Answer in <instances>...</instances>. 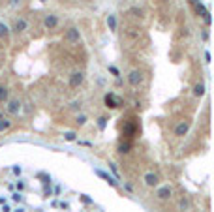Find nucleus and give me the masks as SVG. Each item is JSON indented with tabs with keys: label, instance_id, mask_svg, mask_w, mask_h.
<instances>
[{
	"label": "nucleus",
	"instance_id": "nucleus-10",
	"mask_svg": "<svg viewBox=\"0 0 214 212\" xmlns=\"http://www.w3.org/2000/svg\"><path fill=\"white\" fill-rule=\"evenodd\" d=\"M19 111H21L19 100H11V101L8 103V113H9V115H19Z\"/></svg>",
	"mask_w": 214,
	"mask_h": 212
},
{
	"label": "nucleus",
	"instance_id": "nucleus-19",
	"mask_svg": "<svg viewBox=\"0 0 214 212\" xmlns=\"http://www.w3.org/2000/svg\"><path fill=\"white\" fill-rule=\"evenodd\" d=\"M8 34H9V28L4 23H0V38H8Z\"/></svg>",
	"mask_w": 214,
	"mask_h": 212
},
{
	"label": "nucleus",
	"instance_id": "nucleus-7",
	"mask_svg": "<svg viewBox=\"0 0 214 212\" xmlns=\"http://www.w3.org/2000/svg\"><path fill=\"white\" fill-rule=\"evenodd\" d=\"M158 182H160L158 175H154V173H147V175H145V184H147V186L156 188V186H158Z\"/></svg>",
	"mask_w": 214,
	"mask_h": 212
},
{
	"label": "nucleus",
	"instance_id": "nucleus-24",
	"mask_svg": "<svg viewBox=\"0 0 214 212\" xmlns=\"http://www.w3.org/2000/svg\"><path fill=\"white\" fill-rule=\"evenodd\" d=\"M203 19H205V23H207V24H211V23H212V17H211V13H209V11L203 15Z\"/></svg>",
	"mask_w": 214,
	"mask_h": 212
},
{
	"label": "nucleus",
	"instance_id": "nucleus-26",
	"mask_svg": "<svg viewBox=\"0 0 214 212\" xmlns=\"http://www.w3.org/2000/svg\"><path fill=\"white\" fill-rule=\"evenodd\" d=\"M109 167H111V171L115 173V177H118V171H117V167H115V163H109Z\"/></svg>",
	"mask_w": 214,
	"mask_h": 212
},
{
	"label": "nucleus",
	"instance_id": "nucleus-23",
	"mask_svg": "<svg viewBox=\"0 0 214 212\" xmlns=\"http://www.w3.org/2000/svg\"><path fill=\"white\" fill-rule=\"evenodd\" d=\"M70 109H73V111H79V109H81V101H73V103L70 105Z\"/></svg>",
	"mask_w": 214,
	"mask_h": 212
},
{
	"label": "nucleus",
	"instance_id": "nucleus-15",
	"mask_svg": "<svg viewBox=\"0 0 214 212\" xmlns=\"http://www.w3.org/2000/svg\"><path fill=\"white\" fill-rule=\"evenodd\" d=\"M196 11H197V13H199V15L203 17V15H205V13H207L209 9L205 8V4H203V2H197V4H196Z\"/></svg>",
	"mask_w": 214,
	"mask_h": 212
},
{
	"label": "nucleus",
	"instance_id": "nucleus-21",
	"mask_svg": "<svg viewBox=\"0 0 214 212\" xmlns=\"http://www.w3.org/2000/svg\"><path fill=\"white\" fill-rule=\"evenodd\" d=\"M86 116L85 115H77V118H75V122H77V126H83V124H86Z\"/></svg>",
	"mask_w": 214,
	"mask_h": 212
},
{
	"label": "nucleus",
	"instance_id": "nucleus-28",
	"mask_svg": "<svg viewBox=\"0 0 214 212\" xmlns=\"http://www.w3.org/2000/svg\"><path fill=\"white\" fill-rule=\"evenodd\" d=\"M13 173H15V175H21V167L15 165V167H13Z\"/></svg>",
	"mask_w": 214,
	"mask_h": 212
},
{
	"label": "nucleus",
	"instance_id": "nucleus-20",
	"mask_svg": "<svg viewBox=\"0 0 214 212\" xmlns=\"http://www.w3.org/2000/svg\"><path fill=\"white\" fill-rule=\"evenodd\" d=\"M64 139H66V141H75V139H77V133H75V132H66V133H64Z\"/></svg>",
	"mask_w": 214,
	"mask_h": 212
},
{
	"label": "nucleus",
	"instance_id": "nucleus-8",
	"mask_svg": "<svg viewBox=\"0 0 214 212\" xmlns=\"http://www.w3.org/2000/svg\"><path fill=\"white\" fill-rule=\"evenodd\" d=\"M177 209H179L180 212H188L190 209H192L190 199H188V197H180V199H179V203H177Z\"/></svg>",
	"mask_w": 214,
	"mask_h": 212
},
{
	"label": "nucleus",
	"instance_id": "nucleus-5",
	"mask_svg": "<svg viewBox=\"0 0 214 212\" xmlns=\"http://www.w3.org/2000/svg\"><path fill=\"white\" fill-rule=\"evenodd\" d=\"M43 26H45L47 30H55V28L58 26V17L53 15V13H49V15L43 19Z\"/></svg>",
	"mask_w": 214,
	"mask_h": 212
},
{
	"label": "nucleus",
	"instance_id": "nucleus-9",
	"mask_svg": "<svg viewBox=\"0 0 214 212\" xmlns=\"http://www.w3.org/2000/svg\"><path fill=\"white\" fill-rule=\"evenodd\" d=\"M188 130H190V124H188V122H180V124L175 128V135H177V137H184V135L188 133Z\"/></svg>",
	"mask_w": 214,
	"mask_h": 212
},
{
	"label": "nucleus",
	"instance_id": "nucleus-27",
	"mask_svg": "<svg viewBox=\"0 0 214 212\" xmlns=\"http://www.w3.org/2000/svg\"><path fill=\"white\" fill-rule=\"evenodd\" d=\"M130 11H132V13H135V15H141V9H139V8H132Z\"/></svg>",
	"mask_w": 214,
	"mask_h": 212
},
{
	"label": "nucleus",
	"instance_id": "nucleus-18",
	"mask_svg": "<svg viewBox=\"0 0 214 212\" xmlns=\"http://www.w3.org/2000/svg\"><path fill=\"white\" fill-rule=\"evenodd\" d=\"M9 126H11V122H9L8 118H2V116H0V132H4V130H8Z\"/></svg>",
	"mask_w": 214,
	"mask_h": 212
},
{
	"label": "nucleus",
	"instance_id": "nucleus-31",
	"mask_svg": "<svg viewBox=\"0 0 214 212\" xmlns=\"http://www.w3.org/2000/svg\"><path fill=\"white\" fill-rule=\"evenodd\" d=\"M41 2H45V0H41Z\"/></svg>",
	"mask_w": 214,
	"mask_h": 212
},
{
	"label": "nucleus",
	"instance_id": "nucleus-17",
	"mask_svg": "<svg viewBox=\"0 0 214 212\" xmlns=\"http://www.w3.org/2000/svg\"><path fill=\"white\" fill-rule=\"evenodd\" d=\"M118 152L120 154H128L130 152V143H120L118 145Z\"/></svg>",
	"mask_w": 214,
	"mask_h": 212
},
{
	"label": "nucleus",
	"instance_id": "nucleus-1",
	"mask_svg": "<svg viewBox=\"0 0 214 212\" xmlns=\"http://www.w3.org/2000/svg\"><path fill=\"white\" fill-rule=\"evenodd\" d=\"M64 39H66L68 43H71V45L79 43V41H81V32H79V28H75V26L68 28L66 34H64Z\"/></svg>",
	"mask_w": 214,
	"mask_h": 212
},
{
	"label": "nucleus",
	"instance_id": "nucleus-6",
	"mask_svg": "<svg viewBox=\"0 0 214 212\" xmlns=\"http://www.w3.org/2000/svg\"><path fill=\"white\" fill-rule=\"evenodd\" d=\"M156 197L162 199V201L169 199V197H171V186H162V188H158V190H156Z\"/></svg>",
	"mask_w": 214,
	"mask_h": 212
},
{
	"label": "nucleus",
	"instance_id": "nucleus-2",
	"mask_svg": "<svg viewBox=\"0 0 214 212\" xmlns=\"http://www.w3.org/2000/svg\"><path fill=\"white\" fill-rule=\"evenodd\" d=\"M103 101H105V107H111V109H117V107H120V105H122V100H120V98H118L115 92H109V94H105Z\"/></svg>",
	"mask_w": 214,
	"mask_h": 212
},
{
	"label": "nucleus",
	"instance_id": "nucleus-3",
	"mask_svg": "<svg viewBox=\"0 0 214 212\" xmlns=\"http://www.w3.org/2000/svg\"><path fill=\"white\" fill-rule=\"evenodd\" d=\"M143 73L139 71V70H133V71H130V75H128V83L133 86V88H137V86H141L143 85Z\"/></svg>",
	"mask_w": 214,
	"mask_h": 212
},
{
	"label": "nucleus",
	"instance_id": "nucleus-11",
	"mask_svg": "<svg viewBox=\"0 0 214 212\" xmlns=\"http://www.w3.org/2000/svg\"><path fill=\"white\" fill-rule=\"evenodd\" d=\"M26 28H28V23L24 19H15V23H13V30L15 32H24Z\"/></svg>",
	"mask_w": 214,
	"mask_h": 212
},
{
	"label": "nucleus",
	"instance_id": "nucleus-12",
	"mask_svg": "<svg viewBox=\"0 0 214 212\" xmlns=\"http://www.w3.org/2000/svg\"><path fill=\"white\" fill-rule=\"evenodd\" d=\"M96 175H98V177H102V178H103V180H105L109 186H117V180H115L111 175H107L105 171H100V169H98V171H96Z\"/></svg>",
	"mask_w": 214,
	"mask_h": 212
},
{
	"label": "nucleus",
	"instance_id": "nucleus-16",
	"mask_svg": "<svg viewBox=\"0 0 214 212\" xmlns=\"http://www.w3.org/2000/svg\"><path fill=\"white\" fill-rule=\"evenodd\" d=\"M6 101H8V88L0 86V103H6Z\"/></svg>",
	"mask_w": 214,
	"mask_h": 212
},
{
	"label": "nucleus",
	"instance_id": "nucleus-30",
	"mask_svg": "<svg viewBox=\"0 0 214 212\" xmlns=\"http://www.w3.org/2000/svg\"><path fill=\"white\" fill-rule=\"evenodd\" d=\"M17 212H24V210H23V209H19V210H17Z\"/></svg>",
	"mask_w": 214,
	"mask_h": 212
},
{
	"label": "nucleus",
	"instance_id": "nucleus-14",
	"mask_svg": "<svg viewBox=\"0 0 214 212\" xmlns=\"http://www.w3.org/2000/svg\"><path fill=\"white\" fill-rule=\"evenodd\" d=\"M107 26H109V30H113V32L117 30V17H115V15H109V17H107Z\"/></svg>",
	"mask_w": 214,
	"mask_h": 212
},
{
	"label": "nucleus",
	"instance_id": "nucleus-25",
	"mask_svg": "<svg viewBox=\"0 0 214 212\" xmlns=\"http://www.w3.org/2000/svg\"><path fill=\"white\" fill-rule=\"evenodd\" d=\"M109 71H111V73H113L115 77H118V75H120V73H118V70H117L115 66H109Z\"/></svg>",
	"mask_w": 214,
	"mask_h": 212
},
{
	"label": "nucleus",
	"instance_id": "nucleus-29",
	"mask_svg": "<svg viewBox=\"0 0 214 212\" xmlns=\"http://www.w3.org/2000/svg\"><path fill=\"white\" fill-rule=\"evenodd\" d=\"M205 60H207V62H211V53H209V51L205 53Z\"/></svg>",
	"mask_w": 214,
	"mask_h": 212
},
{
	"label": "nucleus",
	"instance_id": "nucleus-22",
	"mask_svg": "<svg viewBox=\"0 0 214 212\" xmlns=\"http://www.w3.org/2000/svg\"><path fill=\"white\" fill-rule=\"evenodd\" d=\"M105 126H107V118H105V116L98 118V128H100V130H105Z\"/></svg>",
	"mask_w": 214,
	"mask_h": 212
},
{
	"label": "nucleus",
	"instance_id": "nucleus-13",
	"mask_svg": "<svg viewBox=\"0 0 214 212\" xmlns=\"http://www.w3.org/2000/svg\"><path fill=\"white\" fill-rule=\"evenodd\" d=\"M203 94H205V85H203V83H197V85L194 86V96L199 98V96H203Z\"/></svg>",
	"mask_w": 214,
	"mask_h": 212
},
{
	"label": "nucleus",
	"instance_id": "nucleus-4",
	"mask_svg": "<svg viewBox=\"0 0 214 212\" xmlns=\"http://www.w3.org/2000/svg\"><path fill=\"white\" fill-rule=\"evenodd\" d=\"M83 81H85V73H83V71H73V73L70 75V86H71V88L81 86Z\"/></svg>",
	"mask_w": 214,
	"mask_h": 212
}]
</instances>
